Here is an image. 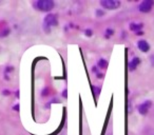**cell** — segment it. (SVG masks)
I'll return each mask as SVG.
<instances>
[{
	"instance_id": "6da1fadb",
	"label": "cell",
	"mask_w": 154,
	"mask_h": 135,
	"mask_svg": "<svg viewBox=\"0 0 154 135\" xmlns=\"http://www.w3.org/2000/svg\"><path fill=\"white\" fill-rule=\"evenodd\" d=\"M56 25H57V16L54 14H48L43 19V30L49 33L52 28H55Z\"/></svg>"
},
{
	"instance_id": "7a4b0ae2",
	"label": "cell",
	"mask_w": 154,
	"mask_h": 135,
	"mask_svg": "<svg viewBox=\"0 0 154 135\" xmlns=\"http://www.w3.org/2000/svg\"><path fill=\"white\" fill-rule=\"evenodd\" d=\"M54 1L52 0H39L35 3V7L41 12H50L54 7Z\"/></svg>"
},
{
	"instance_id": "3957f363",
	"label": "cell",
	"mask_w": 154,
	"mask_h": 135,
	"mask_svg": "<svg viewBox=\"0 0 154 135\" xmlns=\"http://www.w3.org/2000/svg\"><path fill=\"white\" fill-rule=\"evenodd\" d=\"M100 5L107 10H116L121 7V1H117V0H101Z\"/></svg>"
},
{
	"instance_id": "277c9868",
	"label": "cell",
	"mask_w": 154,
	"mask_h": 135,
	"mask_svg": "<svg viewBox=\"0 0 154 135\" xmlns=\"http://www.w3.org/2000/svg\"><path fill=\"white\" fill-rule=\"evenodd\" d=\"M154 5V1L153 0H145L141 4L138 5V10L141 12V13H149L152 10Z\"/></svg>"
},
{
	"instance_id": "5b68a950",
	"label": "cell",
	"mask_w": 154,
	"mask_h": 135,
	"mask_svg": "<svg viewBox=\"0 0 154 135\" xmlns=\"http://www.w3.org/2000/svg\"><path fill=\"white\" fill-rule=\"evenodd\" d=\"M151 106H152L151 100H146L143 104H138L137 110H138L139 114H141V115H147L148 112H149V109L151 108Z\"/></svg>"
},
{
	"instance_id": "8992f818",
	"label": "cell",
	"mask_w": 154,
	"mask_h": 135,
	"mask_svg": "<svg viewBox=\"0 0 154 135\" xmlns=\"http://www.w3.org/2000/svg\"><path fill=\"white\" fill-rule=\"evenodd\" d=\"M10 34V27L4 20H0V38L7 37Z\"/></svg>"
},
{
	"instance_id": "52a82bcc",
	"label": "cell",
	"mask_w": 154,
	"mask_h": 135,
	"mask_svg": "<svg viewBox=\"0 0 154 135\" xmlns=\"http://www.w3.org/2000/svg\"><path fill=\"white\" fill-rule=\"evenodd\" d=\"M137 47H138V49L141 50V52H145V53L150 50L149 43H148L146 40H139V41H137Z\"/></svg>"
},
{
	"instance_id": "ba28073f",
	"label": "cell",
	"mask_w": 154,
	"mask_h": 135,
	"mask_svg": "<svg viewBox=\"0 0 154 135\" xmlns=\"http://www.w3.org/2000/svg\"><path fill=\"white\" fill-rule=\"evenodd\" d=\"M139 63H141V59H139L138 57H134L133 59H132L131 61L129 62V69H130V71H134V70H135L137 66H138Z\"/></svg>"
},
{
	"instance_id": "9c48e42d",
	"label": "cell",
	"mask_w": 154,
	"mask_h": 135,
	"mask_svg": "<svg viewBox=\"0 0 154 135\" xmlns=\"http://www.w3.org/2000/svg\"><path fill=\"white\" fill-rule=\"evenodd\" d=\"M143 29V23H135V22H132L130 23V30L134 32H139V30Z\"/></svg>"
},
{
	"instance_id": "30bf717a",
	"label": "cell",
	"mask_w": 154,
	"mask_h": 135,
	"mask_svg": "<svg viewBox=\"0 0 154 135\" xmlns=\"http://www.w3.org/2000/svg\"><path fill=\"white\" fill-rule=\"evenodd\" d=\"M98 66L101 68V69H106L108 66V61L106 59H103V58H101V59L98 60Z\"/></svg>"
},
{
	"instance_id": "8fae6325",
	"label": "cell",
	"mask_w": 154,
	"mask_h": 135,
	"mask_svg": "<svg viewBox=\"0 0 154 135\" xmlns=\"http://www.w3.org/2000/svg\"><path fill=\"white\" fill-rule=\"evenodd\" d=\"M114 34V31L112 29H108L107 31H106V38H109L111 37L112 35Z\"/></svg>"
},
{
	"instance_id": "7c38bea8",
	"label": "cell",
	"mask_w": 154,
	"mask_h": 135,
	"mask_svg": "<svg viewBox=\"0 0 154 135\" xmlns=\"http://www.w3.org/2000/svg\"><path fill=\"white\" fill-rule=\"evenodd\" d=\"M150 62H151V66H154V54H152V55L150 56Z\"/></svg>"
},
{
	"instance_id": "4fadbf2b",
	"label": "cell",
	"mask_w": 154,
	"mask_h": 135,
	"mask_svg": "<svg viewBox=\"0 0 154 135\" xmlns=\"http://www.w3.org/2000/svg\"><path fill=\"white\" fill-rule=\"evenodd\" d=\"M93 91H95L96 94L98 95V94H99V91H100V89H99V88H96V87H94V88H93Z\"/></svg>"
},
{
	"instance_id": "5bb4252c",
	"label": "cell",
	"mask_w": 154,
	"mask_h": 135,
	"mask_svg": "<svg viewBox=\"0 0 154 135\" xmlns=\"http://www.w3.org/2000/svg\"><path fill=\"white\" fill-rule=\"evenodd\" d=\"M85 33H86V35H87V36H91L92 35V31H91V30H86Z\"/></svg>"
},
{
	"instance_id": "9a60e30c",
	"label": "cell",
	"mask_w": 154,
	"mask_h": 135,
	"mask_svg": "<svg viewBox=\"0 0 154 135\" xmlns=\"http://www.w3.org/2000/svg\"><path fill=\"white\" fill-rule=\"evenodd\" d=\"M97 15H103V12H101V11H97Z\"/></svg>"
}]
</instances>
